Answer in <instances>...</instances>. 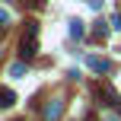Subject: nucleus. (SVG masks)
Segmentation results:
<instances>
[{
	"label": "nucleus",
	"mask_w": 121,
	"mask_h": 121,
	"mask_svg": "<svg viewBox=\"0 0 121 121\" xmlns=\"http://www.w3.org/2000/svg\"><path fill=\"white\" fill-rule=\"evenodd\" d=\"M35 54H38V26L35 22H26V35H22V42H19V57L29 60Z\"/></svg>",
	"instance_id": "f257e3e1"
},
{
	"label": "nucleus",
	"mask_w": 121,
	"mask_h": 121,
	"mask_svg": "<svg viewBox=\"0 0 121 121\" xmlns=\"http://www.w3.org/2000/svg\"><path fill=\"white\" fill-rule=\"evenodd\" d=\"M60 112H64V102H60V99H51V102L45 105V118H48V121H57Z\"/></svg>",
	"instance_id": "f03ea898"
},
{
	"label": "nucleus",
	"mask_w": 121,
	"mask_h": 121,
	"mask_svg": "<svg viewBox=\"0 0 121 121\" xmlns=\"http://www.w3.org/2000/svg\"><path fill=\"white\" fill-rule=\"evenodd\" d=\"M10 105H16V92L0 86V108H10Z\"/></svg>",
	"instance_id": "7ed1b4c3"
},
{
	"label": "nucleus",
	"mask_w": 121,
	"mask_h": 121,
	"mask_svg": "<svg viewBox=\"0 0 121 121\" xmlns=\"http://www.w3.org/2000/svg\"><path fill=\"white\" fill-rule=\"evenodd\" d=\"M89 67L96 73H108V60H102V57H89Z\"/></svg>",
	"instance_id": "20e7f679"
},
{
	"label": "nucleus",
	"mask_w": 121,
	"mask_h": 121,
	"mask_svg": "<svg viewBox=\"0 0 121 121\" xmlns=\"http://www.w3.org/2000/svg\"><path fill=\"white\" fill-rule=\"evenodd\" d=\"M70 35H73V38H83V35H86V29H83L80 19H70Z\"/></svg>",
	"instance_id": "39448f33"
},
{
	"label": "nucleus",
	"mask_w": 121,
	"mask_h": 121,
	"mask_svg": "<svg viewBox=\"0 0 121 121\" xmlns=\"http://www.w3.org/2000/svg\"><path fill=\"white\" fill-rule=\"evenodd\" d=\"M22 73H26V64H22V60H16V64L10 67V77H22Z\"/></svg>",
	"instance_id": "423d86ee"
},
{
	"label": "nucleus",
	"mask_w": 121,
	"mask_h": 121,
	"mask_svg": "<svg viewBox=\"0 0 121 121\" xmlns=\"http://www.w3.org/2000/svg\"><path fill=\"white\" fill-rule=\"evenodd\" d=\"M0 22H10V13L6 10H0Z\"/></svg>",
	"instance_id": "0eeeda50"
},
{
	"label": "nucleus",
	"mask_w": 121,
	"mask_h": 121,
	"mask_svg": "<svg viewBox=\"0 0 121 121\" xmlns=\"http://www.w3.org/2000/svg\"><path fill=\"white\" fill-rule=\"evenodd\" d=\"M29 3H32V6H38V3H42V0H29Z\"/></svg>",
	"instance_id": "6e6552de"
},
{
	"label": "nucleus",
	"mask_w": 121,
	"mask_h": 121,
	"mask_svg": "<svg viewBox=\"0 0 121 121\" xmlns=\"http://www.w3.org/2000/svg\"><path fill=\"white\" fill-rule=\"evenodd\" d=\"M86 121H96V115H89V118H86Z\"/></svg>",
	"instance_id": "1a4fd4ad"
}]
</instances>
